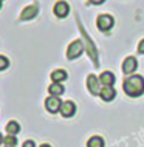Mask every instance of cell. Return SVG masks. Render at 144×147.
Segmentation results:
<instances>
[{
  "label": "cell",
  "instance_id": "obj_23",
  "mask_svg": "<svg viewBox=\"0 0 144 147\" xmlns=\"http://www.w3.org/2000/svg\"><path fill=\"white\" fill-rule=\"evenodd\" d=\"M0 8H2V2H0Z\"/></svg>",
  "mask_w": 144,
  "mask_h": 147
},
{
  "label": "cell",
  "instance_id": "obj_22",
  "mask_svg": "<svg viewBox=\"0 0 144 147\" xmlns=\"http://www.w3.org/2000/svg\"><path fill=\"white\" fill-rule=\"evenodd\" d=\"M2 142H3V136L0 135V144H2Z\"/></svg>",
  "mask_w": 144,
  "mask_h": 147
},
{
  "label": "cell",
  "instance_id": "obj_17",
  "mask_svg": "<svg viewBox=\"0 0 144 147\" xmlns=\"http://www.w3.org/2000/svg\"><path fill=\"white\" fill-rule=\"evenodd\" d=\"M9 67V61L5 57V56H0V71L2 70H6Z\"/></svg>",
  "mask_w": 144,
  "mask_h": 147
},
{
  "label": "cell",
  "instance_id": "obj_18",
  "mask_svg": "<svg viewBox=\"0 0 144 147\" xmlns=\"http://www.w3.org/2000/svg\"><path fill=\"white\" fill-rule=\"evenodd\" d=\"M22 147H36V144H34V141L28 140V141H25V142H23V146H22Z\"/></svg>",
  "mask_w": 144,
  "mask_h": 147
},
{
  "label": "cell",
  "instance_id": "obj_3",
  "mask_svg": "<svg viewBox=\"0 0 144 147\" xmlns=\"http://www.w3.org/2000/svg\"><path fill=\"white\" fill-rule=\"evenodd\" d=\"M82 51H84L82 42H81V40H74V42H71V43H70L68 50H67V57H68L70 61H73V59H76V57L81 56Z\"/></svg>",
  "mask_w": 144,
  "mask_h": 147
},
{
  "label": "cell",
  "instance_id": "obj_8",
  "mask_svg": "<svg viewBox=\"0 0 144 147\" xmlns=\"http://www.w3.org/2000/svg\"><path fill=\"white\" fill-rule=\"evenodd\" d=\"M115 81H116V78L112 71H102L101 76H99V82L102 87H113Z\"/></svg>",
  "mask_w": 144,
  "mask_h": 147
},
{
  "label": "cell",
  "instance_id": "obj_25",
  "mask_svg": "<svg viewBox=\"0 0 144 147\" xmlns=\"http://www.w3.org/2000/svg\"><path fill=\"white\" fill-rule=\"evenodd\" d=\"M0 2H2V0H0Z\"/></svg>",
  "mask_w": 144,
  "mask_h": 147
},
{
  "label": "cell",
  "instance_id": "obj_21",
  "mask_svg": "<svg viewBox=\"0 0 144 147\" xmlns=\"http://www.w3.org/2000/svg\"><path fill=\"white\" fill-rule=\"evenodd\" d=\"M41 147H51V146H50V144H42Z\"/></svg>",
  "mask_w": 144,
  "mask_h": 147
},
{
  "label": "cell",
  "instance_id": "obj_20",
  "mask_svg": "<svg viewBox=\"0 0 144 147\" xmlns=\"http://www.w3.org/2000/svg\"><path fill=\"white\" fill-rule=\"evenodd\" d=\"M104 2H105V0H90V3H93V5H101Z\"/></svg>",
  "mask_w": 144,
  "mask_h": 147
},
{
  "label": "cell",
  "instance_id": "obj_9",
  "mask_svg": "<svg viewBox=\"0 0 144 147\" xmlns=\"http://www.w3.org/2000/svg\"><path fill=\"white\" fill-rule=\"evenodd\" d=\"M137 67H138L137 59L132 57V56H129V57L126 59V61L122 62V71H124L126 74H132L135 70H137Z\"/></svg>",
  "mask_w": 144,
  "mask_h": 147
},
{
  "label": "cell",
  "instance_id": "obj_7",
  "mask_svg": "<svg viewBox=\"0 0 144 147\" xmlns=\"http://www.w3.org/2000/svg\"><path fill=\"white\" fill-rule=\"evenodd\" d=\"M61 113H62L64 118H71V116H74V113H76V105H74V102H73V101H65V102H62Z\"/></svg>",
  "mask_w": 144,
  "mask_h": 147
},
{
  "label": "cell",
  "instance_id": "obj_6",
  "mask_svg": "<svg viewBox=\"0 0 144 147\" xmlns=\"http://www.w3.org/2000/svg\"><path fill=\"white\" fill-rule=\"evenodd\" d=\"M68 13H70V6H68V3H67V2L59 0V2L54 5V14L57 16L59 19L67 17V16H68Z\"/></svg>",
  "mask_w": 144,
  "mask_h": 147
},
{
  "label": "cell",
  "instance_id": "obj_14",
  "mask_svg": "<svg viewBox=\"0 0 144 147\" xmlns=\"http://www.w3.org/2000/svg\"><path fill=\"white\" fill-rule=\"evenodd\" d=\"M64 91H65V88H64L62 84H51L48 87V93H50L51 96H61Z\"/></svg>",
  "mask_w": 144,
  "mask_h": 147
},
{
  "label": "cell",
  "instance_id": "obj_10",
  "mask_svg": "<svg viewBox=\"0 0 144 147\" xmlns=\"http://www.w3.org/2000/svg\"><path fill=\"white\" fill-rule=\"evenodd\" d=\"M36 16H37V6L36 5L26 6L20 14V20H30V19H34Z\"/></svg>",
  "mask_w": 144,
  "mask_h": 147
},
{
  "label": "cell",
  "instance_id": "obj_13",
  "mask_svg": "<svg viewBox=\"0 0 144 147\" xmlns=\"http://www.w3.org/2000/svg\"><path fill=\"white\" fill-rule=\"evenodd\" d=\"M5 129H6L8 135H14V136H16V135L20 132V124H19L17 121H9V122L6 124Z\"/></svg>",
  "mask_w": 144,
  "mask_h": 147
},
{
  "label": "cell",
  "instance_id": "obj_1",
  "mask_svg": "<svg viewBox=\"0 0 144 147\" xmlns=\"http://www.w3.org/2000/svg\"><path fill=\"white\" fill-rule=\"evenodd\" d=\"M122 88H124V91H126L127 96H130V98L141 96V94L144 93V78L137 76V74L127 78L126 81H124V84H122Z\"/></svg>",
  "mask_w": 144,
  "mask_h": 147
},
{
  "label": "cell",
  "instance_id": "obj_15",
  "mask_svg": "<svg viewBox=\"0 0 144 147\" xmlns=\"http://www.w3.org/2000/svg\"><path fill=\"white\" fill-rule=\"evenodd\" d=\"M104 140L101 136H91L89 141H87V147H104Z\"/></svg>",
  "mask_w": 144,
  "mask_h": 147
},
{
  "label": "cell",
  "instance_id": "obj_11",
  "mask_svg": "<svg viewBox=\"0 0 144 147\" xmlns=\"http://www.w3.org/2000/svg\"><path fill=\"white\" fill-rule=\"evenodd\" d=\"M99 96L102 98V101H113L115 96H116V90L113 88V87H102V90H101V94Z\"/></svg>",
  "mask_w": 144,
  "mask_h": 147
},
{
  "label": "cell",
  "instance_id": "obj_4",
  "mask_svg": "<svg viewBox=\"0 0 144 147\" xmlns=\"http://www.w3.org/2000/svg\"><path fill=\"white\" fill-rule=\"evenodd\" d=\"M61 107H62V101L59 99V96H50L45 99V109L50 113H57L61 112Z\"/></svg>",
  "mask_w": 144,
  "mask_h": 147
},
{
  "label": "cell",
  "instance_id": "obj_5",
  "mask_svg": "<svg viewBox=\"0 0 144 147\" xmlns=\"http://www.w3.org/2000/svg\"><path fill=\"white\" fill-rule=\"evenodd\" d=\"M87 87H89L90 93L91 94H101V90H102V85L101 82H99V79L95 76V74H90L89 78H87Z\"/></svg>",
  "mask_w": 144,
  "mask_h": 147
},
{
  "label": "cell",
  "instance_id": "obj_12",
  "mask_svg": "<svg viewBox=\"0 0 144 147\" xmlns=\"http://www.w3.org/2000/svg\"><path fill=\"white\" fill-rule=\"evenodd\" d=\"M67 78H68V74H67L65 70H54L53 73H51V81H53L54 84H61V82L65 81Z\"/></svg>",
  "mask_w": 144,
  "mask_h": 147
},
{
  "label": "cell",
  "instance_id": "obj_19",
  "mask_svg": "<svg viewBox=\"0 0 144 147\" xmlns=\"http://www.w3.org/2000/svg\"><path fill=\"white\" fill-rule=\"evenodd\" d=\"M138 53L144 54V39H143L141 42H139V45H138Z\"/></svg>",
  "mask_w": 144,
  "mask_h": 147
},
{
  "label": "cell",
  "instance_id": "obj_16",
  "mask_svg": "<svg viewBox=\"0 0 144 147\" xmlns=\"http://www.w3.org/2000/svg\"><path fill=\"white\" fill-rule=\"evenodd\" d=\"M3 144L8 146V147H14L16 144H17V140H16L14 135H6V136L3 138Z\"/></svg>",
  "mask_w": 144,
  "mask_h": 147
},
{
  "label": "cell",
  "instance_id": "obj_2",
  "mask_svg": "<svg viewBox=\"0 0 144 147\" xmlns=\"http://www.w3.org/2000/svg\"><path fill=\"white\" fill-rule=\"evenodd\" d=\"M113 25H115V19L112 17L110 14H102L98 17V30L99 31L107 33L109 30L113 28Z\"/></svg>",
  "mask_w": 144,
  "mask_h": 147
},
{
  "label": "cell",
  "instance_id": "obj_24",
  "mask_svg": "<svg viewBox=\"0 0 144 147\" xmlns=\"http://www.w3.org/2000/svg\"><path fill=\"white\" fill-rule=\"evenodd\" d=\"M5 147H8V146H5Z\"/></svg>",
  "mask_w": 144,
  "mask_h": 147
}]
</instances>
